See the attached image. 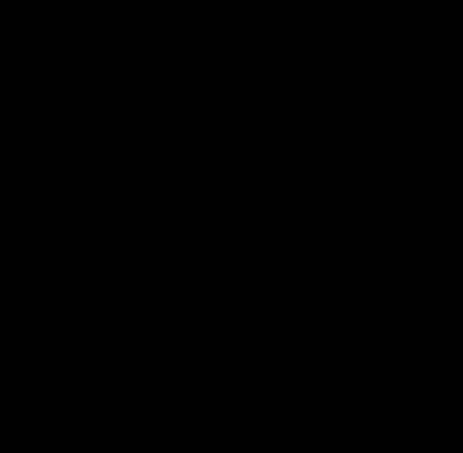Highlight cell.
Returning <instances> with one entry per match:
<instances>
[]
</instances>
